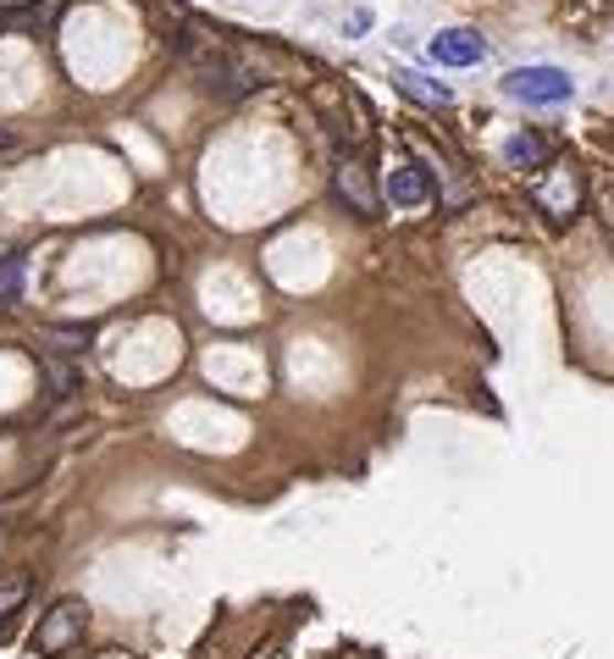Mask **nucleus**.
<instances>
[{"label":"nucleus","mask_w":614,"mask_h":659,"mask_svg":"<svg viewBox=\"0 0 614 659\" xmlns=\"http://www.w3.org/2000/svg\"><path fill=\"white\" fill-rule=\"evenodd\" d=\"M504 95L526 100V106H564L575 95V84L564 67H515V73H504Z\"/></svg>","instance_id":"1"},{"label":"nucleus","mask_w":614,"mask_h":659,"mask_svg":"<svg viewBox=\"0 0 614 659\" xmlns=\"http://www.w3.org/2000/svg\"><path fill=\"white\" fill-rule=\"evenodd\" d=\"M332 194H338L354 216H366V222L382 211V194H377V183H371V161H366L360 150L338 156V167H332Z\"/></svg>","instance_id":"2"},{"label":"nucleus","mask_w":614,"mask_h":659,"mask_svg":"<svg viewBox=\"0 0 614 659\" xmlns=\"http://www.w3.org/2000/svg\"><path fill=\"white\" fill-rule=\"evenodd\" d=\"M84 626H89V609H84L78 598H62V604H51V609L40 615L34 648H40L45 659H56V653H67V648L84 642Z\"/></svg>","instance_id":"3"},{"label":"nucleus","mask_w":614,"mask_h":659,"mask_svg":"<svg viewBox=\"0 0 614 659\" xmlns=\"http://www.w3.org/2000/svg\"><path fill=\"white\" fill-rule=\"evenodd\" d=\"M426 56H432L437 67H476V62L487 56V45H481L476 29H437V34L426 40Z\"/></svg>","instance_id":"4"},{"label":"nucleus","mask_w":614,"mask_h":659,"mask_svg":"<svg viewBox=\"0 0 614 659\" xmlns=\"http://www.w3.org/2000/svg\"><path fill=\"white\" fill-rule=\"evenodd\" d=\"M382 200L399 205V211L426 205V200H432V178H426V167H415V161H393L388 178H382Z\"/></svg>","instance_id":"5"},{"label":"nucleus","mask_w":614,"mask_h":659,"mask_svg":"<svg viewBox=\"0 0 614 659\" xmlns=\"http://www.w3.org/2000/svg\"><path fill=\"white\" fill-rule=\"evenodd\" d=\"M504 161L520 167V172H537V167H548V139H542V134H515V139L504 145Z\"/></svg>","instance_id":"6"},{"label":"nucleus","mask_w":614,"mask_h":659,"mask_svg":"<svg viewBox=\"0 0 614 659\" xmlns=\"http://www.w3.org/2000/svg\"><path fill=\"white\" fill-rule=\"evenodd\" d=\"M399 84H404V95H415V100H426V106H448V100H454L448 84H432V78H421V73H399Z\"/></svg>","instance_id":"7"},{"label":"nucleus","mask_w":614,"mask_h":659,"mask_svg":"<svg viewBox=\"0 0 614 659\" xmlns=\"http://www.w3.org/2000/svg\"><path fill=\"white\" fill-rule=\"evenodd\" d=\"M23 294V255H0V305Z\"/></svg>","instance_id":"8"},{"label":"nucleus","mask_w":614,"mask_h":659,"mask_svg":"<svg viewBox=\"0 0 614 659\" xmlns=\"http://www.w3.org/2000/svg\"><path fill=\"white\" fill-rule=\"evenodd\" d=\"M23 598H29V576H7V582H0V615H12Z\"/></svg>","instance_id":"9"},{"label":"nucleus","mask_w":614,"mask_h":659,"mask_svg":"<svg viewBox=\"0 0 614 659\" xmlns=\"http://www.w3.org/2000/svg\"><path fill=\"white\" fill-rule=\"evenodd\" d=\"M45 378H51V394H56V400L78 389V378H73V366H56V361H45Z\"/></svg>","instance_id":"10"},{"label":"nucleus","mask_w":614,"mask_h":659,"mask_svg":"<svg viewBox=\"0 0 614 659\" xmlns=\"http://www.w3.org/2000/svg\"><path fill=\"white\" fill-rule=\"evenodd\" d=\"M7 7H29V0H7Z\"/></svg>","instance_id":"11"},{"label":"nucleus","mask_w":614,"mask_h":659,"mask_svg":"<svg viewBox=\"0 0 614 659\" xmlns=\"http://www.w3.org/2000/svg\"><path fill=\"white\" fill-rule=\"evenodd\" d=\"M0 150H7V134H0Z\"/></svg>","instance_id":"12"}]
</instances>
